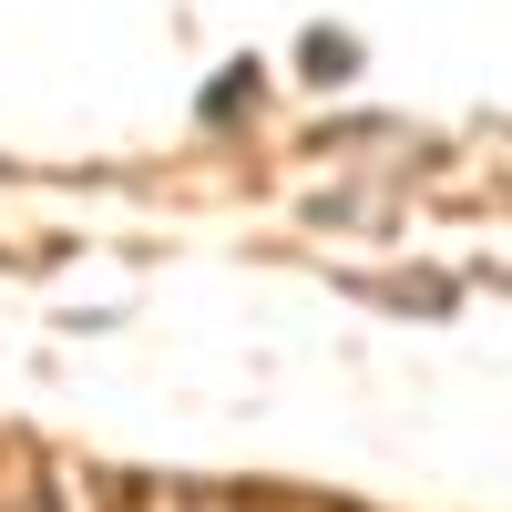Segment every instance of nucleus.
I'll return each instance as SVG.
<instances>
[{"mask_svg":"<svg viewBox=\"0 0 512 512\" xmlns=\"http://www.w3.org/2000/svg\"><path fill=\"white\" fill-rule=\"evenodd\" d=\"M308 62H318V82H338V72L359 62V41H338V31H318V41H308Z\"/></svg>","mask_w":512,"mask_h":512,"instance_id":"nucleus-1","label":"nucleus"}]
</instances>
